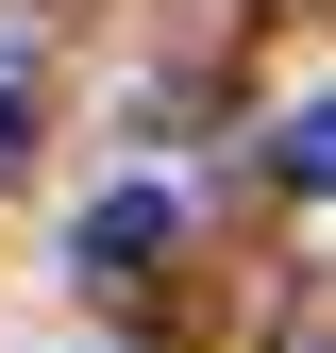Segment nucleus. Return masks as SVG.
Here are the masks:
<instances>
[{
    "label": "nucleus",
    "mask_w": 336,
    "mask_h": 353,
    "mask_svg": "<svg viewBox=\"0 0 336 353\" xmlns=\"http://www.w3.org/2000/svg\"><path fill=\"white\" fill-rule=\"evenodd\" d=\"M168 236H185V202H168V185H101V202H84V286H151L168 270Z\"/></svg>",
    "instance_id": "1"
},
{
    "label": "nucleus",
    "mask_w": 336,
    "mask_h": 353,
    "mask_svg": "<svg viewBox=\"0 0 336 353\" xmlns=\"http://www.w3.org/2000/svg\"><path fill=\"white\" fill-rule=\"evenodd\" d=\"M269 185L286 202H336V101H286L269 118Z\"/></svg>",
    "instance_id": "2"
},
{
    "label": "nucleus",
    "mask_w": 336,
    "mask_h": 353,
    "mask_svg": "<svg viewBox=\"0 0 336 353\" xmlns=\"http://www.w3.org/2000/svg\"><path fill=\"white\" fill-rule=\"evenodd\" d=\"M0 152H17V84H0Z\"/></svg>",
    "instance_id": "3"
}]
</instances>
